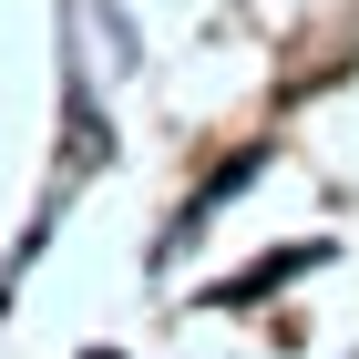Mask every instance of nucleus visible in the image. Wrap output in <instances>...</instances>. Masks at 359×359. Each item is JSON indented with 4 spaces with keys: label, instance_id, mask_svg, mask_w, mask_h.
Returning <instances> with one entry per match:
<instances>
[{
    "label": "nucleus",
    "instance_id": "1",
    "mask_svg": "<svg viewBox=\"0 0 359 359\" xmlns=\"http://www.w3.org/2000/svg\"><path fill=\"white\" fill-rule=\"evenodd\" d=\"M93 359H113V349H93Z\"/></svg>",
    "mask_w": 359,
    "mask_h": 359
}]
</instances>
